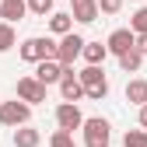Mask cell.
Segmentation results:
<instances>
[{
	"label": "cell",
	"instance_id": "cell-13",
	"mask_svg": "<svg viewBox=\"0 0 147 147\" xmlns=\"http://www.w3.org/2000/svg\"><path fill=\"white\" fill-rule=\"evenodd\" d=\"M14 147H39L42 144V133L35 130V126H21V130H14Z\"/></svg>",
	"mask_w": 147,
	"mask_h": 147
},
{
	"label": "cell",
	"instance_id": "cell-3",
	"mask_svg": "<svg viewBox=\"0 0 147 147\" xmlns=\"http://www.w3.org/2000/svg\"><path fill=\"white\" fill-rule=\"evenodd\" d=\"M112 144V126L109 119L95 116V119H84V147H109Z\"/></svg>",
	"mask_w": 147,
	"mask_h": 147
},
{
	"label": "cell",
	"instance_id": "cell-23",
	"mask_svg": "<svg viewBox=\"0 0 147 147\" xmlns=\"http://www.w3.org/2000/svg\"><path fill=\"white\" fill-rule=\"evenodd\" d=\"M98 11L102 14H119L123 11V0H98Z\"/></svg>",
	"mask_w": 147,
	"mask_h": 147
},
{
	"label": "cell",
	"instance_id": "cell-24",
	"mask_svg": "<svg viewBox=\"0 0 147 147\" xmlns=\"http://www.w3.org/2000/svg\"><path fill=\"white\" fill-rule=\"evenodd\" d=\"M137 123H140V130H147V105H140V112H137Z\"/></svg>",
	"mask_w": 147,
	"mask_h": 147
},
{
	"label": "cell",
	"instance_id": "cell-6",
	"mask_svg": "<svg viewBox=\"0 0 147 147\" xmlns=\"http://www.w3.org/2000/svg\"><path fill=\"white\" fill-rule=\"evenodd\" d=\"M60 95H63V102H74V105H77L81 98H88V91H84V84H81V77H77V70H74V67H67V74H63Z\"/></svg>",
	"mask_w": 147,
	"mask_h": 147
},
{
	"label": "cell",
	"instance_id": "cell-7",
	"mask_svg": "<svg viewBox=\"0 0 147 147\" xmlns=\"http://www.w3.org/2000/svg\"><path fill=\"white\" fill-rule=\"evenodd\" d=\"M105 46H109V53H116V56H126L130 49H137V35H133V28H116L105 39Z\"/></svg>",
	"mask_w": 147,
	"mask_h": 147
},
{
	"label": "cell",
	"instance_id": "cell-20",
	"mask_svg": "<svg viewBox=\"0 0 147 147\" xmlns=\"http://www.w3.org/2000/svg\"><path fill=\"white\" fill-rule=\"evenodd\" d=\"M130 28H133V35H147V7H137V11H133Z\"/></svg>",
	"mask_w": 147,
	"mask_h": 147
},
{
	"label": "cell",
	"instance_id": "cell-12",
	"mask_svg": "<svg viewBox=\"0 0 147 147\" xmlns=\"http://www.w3.org/2000/svg\"><path fill=\"white\" fill-rule=\"evenodd\" d=\"M25 11H28V0H0V18H4L7 25L21 21V18H25Z\"/></svg>",
	"mask_w": 147,
	"mask_h": 147
},
{
	"label": "cell",
	"instance_id": "cell-2",
	"mask_svg": "<svg viewBox=\"0 0 147 147\" xmlns=\"http://www.w3.org/2000/svg\"><path fill=\"white\" fill-rule=\"evenodd\" d=\"M77 77H81V84H84V91H88V98L102 102V98L109 95V77H105L102 67H84V70H77Z\"/></svg>",
	"mask_w": 147,
	"mask_h": 147
},
{
	"label": "cell",
	"instance_id": "cell-1",
	"mask_svg": "<svg viewBox=\"0 0 147 147\" xmlns=\"http://www.w3.org/2000/svg\"><path fill=\"white\" fill-rule=\"evenodd\" d=\"M21 60L25 63H46V60H60V42H53V39H25L21 42Z\"/></svg>",
	"mask_w": 147,
	"mask_h": 147
},
{
	"label": "cell",
	"instance_id": "cell-10",
	"mask_svg": "<svg viewBox=\"0 0 147 147\" xmlns=\"http://www.w3.org/2000/svg\"><path fill=\"white\" fill-rule=\"evenodd\" d=\"M63 74H67V67H63L60 60H46V63L35 67V81H42V84L49 88V84H60Z\"/></svg>",
	"mask_w": 147,
	"mask_h": 147
},
{
	"label": "cell",
	"instance_id": "cell-19",
	"mask_svg": "<svg viewBox=\"0 0 147 147\" xmlns=\"http://www.w3.org/2000/svg\"><path fill=\"white\" fill-rule=\"evenodd\" d=\"M123 147H147V130H126Z\"/></svg>",
	"mask_w": 147,
	"mask_h": 147
},
{
	"label": "cell",
	"instance_id": "cell-5",
	"mask_svg": "<svg viewBox=\"0 0 147 147\" xmlns=\"http://www.w3.org/2000/svg\"><path fill=\"white\" fill-rule=\"evenodd\" d=\"M56 126H60V130H67V133L84 130V112H81L74 102H63V105H56Z\"/></svg>",
	"mask_w": 147,
	"mask_h": 147
},
{
	"label": "cell",
	"instance_id": "cell-8",
	"mask_svg": "<svg viewBox=\"0 0 147 147\" xmlns=\"http://www.w3.org/2000/svg\"><path fill=\"white\" fill-rule=\"evenodd\" d=\"M84 39H81V35H63V39H60V63L63 67H74V60H77V56H84Z\"/></svg>",
	"mask_w": 147,
	"mask_h": 147
},
{
	"label": "cell",
	"instance_id": "cell-17",
	"mask_svg": "<svg viewBox=\"0 0 147 147\" xmlns=\"http://www.w3.org/2000/svg\"><path fill=\"white\" fill-rule=\"evenodd\" d=\"M14 46H18V35H14V25L0 21V53H7V49H14Z\"/></svg>",
	"mask_w": 147,
	"mask_h": 147
},
{
	"label": "cell",
	"instance_id": "cell-15",
	"mask_svg": "<svg viewBox=\"0 0 147 147\" xmlns=\"http://www.w3.org/2000/svg\"><path fill=\"white\" fill-rule=\"evenodd\" d=\"M105 56H109V46H105V42H88V46H84V60H88V67H102Z\"/></svg>",
	"mask_w": 147,
	"mask_h": 147
},
{
	"label": "cell",
	"instance_id": "cell-18",
	"mask_svg": "<svg viewBox=\"0 0 147 147\" xmlns=\"http://www.w3.org/2000/svg\"><path fill=\"white\" fill-rule=\"evenodd\" d=\"M140 63H144V53H137V49H130L126 56H119V67H123L126 74H137V70H140Z\"/></svg>",
	"mask_w": 147,
	"mask_h": 147
},
{
	"label": "cell",
	"instance_id": "cell-21",
	"mask_svg": "<svg viewBox=\"0 0 147 147\" xmlns=\"http://www.w3.org/2000/svg\"><path fill=\"white\" fill-rule=\"evenodd\" d=\"M53 4H56V0H28V11L39 14V18H46V14H56V11H53Z\"/></svg>",
	"mask_w": 147,
	"mask_h": 147
},
{
	"label": "cell",
	"instance_id": "cell-22",
	"mask_svg": "<svg viewBox=\"0 0 147 147\" xmlns=\"http://www.w3.org/2000/svg\"><path fill=\"white\" fill-rule=\"evenodd\" d=\"M49 147H77L74 144V133H67V130H56L49 137Z\"/></svg>",
	"mask_w": 147,
	"mask_h": 147
},
{
	"label": "cell",
	"instance_id": "cell-25",
	"mask_svg": "<svg viewBox=\"0 0 147 147\" xmlns=\"http://www.w3.org/2000/svg\"><path fill=\"white\" fill-rule=\"evenodd\" d=\"M137 53H144V56H147V35H137Z\"/></svg>",
	"mask_w": 147,
	"mask_h": 147
},
{
	"label": "cell",
	"instance_id": "cell-11",
	"mask_svg": "<svg viewBox=\"0 0 147 147\" xmlns=\"http://www.w3.org/2000/svg\"><path fill=\"white\" fill-rule=\"evenodd\" d=\"M70 14H74V21H81V25H91V21H98V0H70Z\"/></svg>",
	"mask_w": 147,
	"mask_h": 147
},
{
	"label": "cell",
	"instance_id": "cell-4",
	"mask_svg": "<svg viewBox=\"0 0 147 147\" xmlns=\"http://www.w3.org/2000/svg\"><path fill=\"white\" fill-rule=\"evenodd\" d=\"M28 119H32V105L28 102L14 98V102H4V105H0V123H4V126L21 130V126H28Z\"/></svg>",
	"mask_w": 147,
	"mask_h": 147
},
{
	"label": "cell",
	"instance_id": "cell-14",
	"mask_svg": "<svg viewBox=\"0 0 147 147\" xmlns=\"http://www.w3.org/2000/svg\"><path fill=\"white\" fill-rule=\"evenodd\" d=\"M49 28H53V35H70L74 32V14H63V11H56V14H49Z\"/></svg>",
	"mask_w": 147,
	"mask_h": 147
},
{
	"label": "cell",
	"instance_id": "cell-9",
	"mask_svg": "<svg viewBox=\"0 0 147 147\" xmlns=\"http://www.w3.org/2000/svg\"><path fill=\"white\" fill-rule=\"evenodd\" d=\"M18 98L28 102V105H39V102H46V84L35 81V77H21L18 81Z\"/></svg>",
	"mask_w": 147,
	"mask_h": 147
},
{
	"label": "cell",
	"instance_id": "cell-16",
	"mask_svg": "<svg viewBox=\"0 0 147 147\" xmlns=\"http://www.w3.org/2000/svg\"><path fill=\"white\" fill-rule=\"evenodd\" d=\"M126 102H133V105H147V81L133 77L130 84H126Z\"/></svg>",
	"mask_w": 147,
	"mask_h": 147
}]
</instances>
